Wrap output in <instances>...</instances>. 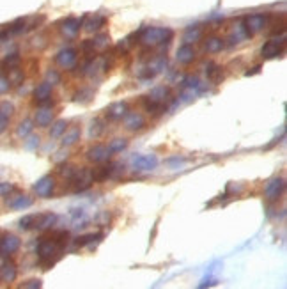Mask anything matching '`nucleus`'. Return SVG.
I'll list each match as a JSON object with an SVG mask.
<instances>
[{
    "instance_id": "obj_10",
    "label": "nucleus",
    "mask_w": 287,
    "mask_h": 289,
    "mask_svg": "<svg viewBox=\"0 0 287 289\" xmlns=\"http://www.w3.org/2000/svg\"><path fill=\"white\" fill-rule=\"evenodd\" d=\"M158 163H160V158L153 155V153H149V155H137L131 158L130 169L137 172V174L138 172H151L158 167Z\"/></svg>"
},
{
    "instance_id": "obj_20",
    "label": "nucleus",
    "mask_w": 287,
    "mask_h": 289,
    "mask_svg": "<svg viewBox=\"0 0 287 289\" xmlns=\"http://www.w3.org/2000/svg\"><path fill=\"white\" fill-rule=\"evenodd\" d=\"M60 146L62 148H69L71 149L73 146H76L80 140H82V126L80 125H69L66 128V132L60 135Z\"/></svg>"
},
{
    "instance_id": "obj_31",
    "label": "nucleus",
    "mask_w": 287,
    "mask_h": 289,
    "mask_svg": "<svg viewBox=\"0 0 287 289\" xmlns=\"http://www.w3.org/2000/svg\"><path fill=\"white\" fill-rule=\"evenodd\" d=\"M96 92L92 87H78L75 92H73V101L75 103H80V105H89V103L94 99Z\"/></svg>"
},
{
    "instance_id": "obj_28",
    "label": "nucleus",
    "mask_w": 287,
    "mask_h": 289,
    "mask_svg": "<svg viewBox=\"0 0 287 289\" xmlns=\"http://www.w3.org/2000/svg\"><path fill=\"white\" fill-rule=\"evenodd\" d=\"M76 171H78V165L71 163V161H64V163H57V169H55V176H59V178L64 181V183H71V179L75 178Z\"/></svg>"
},
{
    "instance_id": "obj_34",
    "label": "nucleus",
    "mask_w": 287,
    "mask_h": 289,
    "mask_svg": "<svg viewBox=\"0 0 287 289\" xmlns=\"http://www.w3.org/2000/svg\"><path fill=\"white\" fill-rule=\"evenodd\" d=\"M34 128H36V125H34L32 117H25V119H22V121L18 122L16 130H14V135H16V138L23 140V138L29 137V135L34 132Z\"/></svg>"
},
{
    "instance_id": "obj_14",
    "label": "nucleus",
    "mask_w": 287,
    "mask_h": 289,
    "mask_svg": "<svg viewBox=\"0 0 287 289\" xmlns=\"http://www.w3.org/2000/svg\"><path fill=\"white\" fill-rule=\"evenodd\" d=\"M130 110L131 109H130V103L128 101H114L105 109L103 117L107 119L108 122H119V121H122V117Z\"/></svg>"
},
{
    "instance_id": "obj_3",
    "label": "nucleus",
    "mask_w": 287,
    "mask_h": 289,
    "mask_svg": "<svg viewBox=\"0 0 287 289\" xmlns=\"http://www.w3.org/2000/svg\"><path fill=\"white\" fill-rule=\"evenodd\" d=\"M78 60H80V52L76 48H73V46L62 48L60 52H57V55L53 57V63L57 64V68L68 73L75 71V68L78 66Z\"/></svg>"
},
{
    "instance_id": "obj_16",
    "label": "nucleus",
    "mask_w": 287,
    "mask_h": 289,
    "mask_svg": "<svg viewBox=\"0 0 287 289\" xmlns=\"http://www.w3.org/2000/svg\"><path fill=\"white\" fill-rule=\"evenodd\" d=\"M32 204H34V197H30V195H27V194H22V192H18V190H14L13 194L6 197V206L14 211L27 210V208H30Z\"/></svg>"
},
{
    "instance_id": "obj_27",
    "label": "nucleus",
    "mask_w": 287,
    "mask_h": 289,
    "mask_svg": "<svg viewBox=\"0 0 287 289\" xmlns=\"http://www.w3.org/2000/svg\"><path fill=\"white\" fill-rule=\"evenodd\" d=\"M107 125H108V121L105 117L92 119L91 125H89V130H87L89 140H98V138H101L105 132H107Z\"/></svg>"
},
{
    "instance_id": "obj_19",
    "label": "nucleus",
    "mask_w": 287,
    "mask_h": 289,
    "mask_svg": "<svg viewBox=\"0 0 287 289\" xmlns=\"http://www.w3.org/2000/svg\"><path fill=\"white\" fill-rule=\"evenodd\" d=\"M57 220H59V217H57L55 213H52V211L39 213V215H36L32 231H37V233H48V231H52L53 227L57 225Z\"/></svg>"
},
{
    "instance_id": "obj_25",
    "label": "nucleus",
    "mask_w": 287,
    "mask_h": 289,
    "mask_svg": "<svg viewBox=\"0 0 287 289\" xmlns=\"http://www.w3.org/2000/svg\"><path fill=\"white\" fill-rule=\"evenodd\" d=\"M248 37H252V34L247 30V27H245V23H243V20H238V22L234 23V27H232L231 36H229L225 41H229L227 45L234 46V45L243 43V41L248 39Z\"/></svg>"
},
{
    "instance_id": "obj_4",
    "label": "nucleus",
    "mask_w": 287,
    "mask_h": 289,
    "mask_svg": "<svg viewBox=\"0 0 287 289\" xmlns=\"http://www.w3.org/2000/svg\"><path fill=\"white\" fill-rule=\"evenodd\" d=\"M32 101L36 107H52L55 109L57 99L53 98V86L48 84L46 80H43L41 84H37L32 89Z\"/></svg>"
},
{
    "instance_id": "obj_32",
    "label": "nucleus",
    "mask_w": 287,
    "mask_h": 289,
    "mask_svg": "<svg viewBox=\"0 0 287 289\" xmlns=\"http://www.w3.org/2000/svg\"><path fill=\"white\" fill-rule=\"evenodd\" d=\"M204 37V27L202 25H192L184 30L183 34V43L195 45L197 41H200Z\"/></svg>"
},
{
    "instance_id": "obj_50",
    "label": "nucleus",
    "mask_w": 287,
    "mask_h": 289,
    "mask_svg": "<svg viewBox=\"0 0 287 289\" xmlns=\"http://www.w3.org/2000/svg\"><path fill=\"white\" fill-rule=\"evenodd\" d=\"M261 71V66H255V68H252V71H247V75H255V73H259Z\"/></svg>"
},
{
    "instance_id": "obj_38",
    "label": "nucleus",
    "mask_w": 287,
    "mask_h": 289,
    "mask_svg": "<svg viewBox=\"0 0 287 289\" xmlns=\"http://www.w3.org/2000/svg\"><path fill=\"white\" fill-rule=\"evenodd\" d=\"M20 64H22V55H20V52H11V53H7V55L4 57L2 63H0V66H2L4 71H6V69H9V68L20 66Z\"/></svg>"
},
{
    "instance_id": "obj_35",
    "label": "nucleus",
    "mask_w": 287,
    "mask_h": 289,
    "mask_svg": "<svg viewBox=\"0 0 287 289\" xmlns=\"http://www.w3.org/2000/svg\"><path fill=\"white\" fill-rule=\"evenodd\" d=\"M69 126V121H66V119H53L52 125L48 126V137L53 138V140H57V138H60V135L66 132V128Z\"/></svg>"
},
{
    "instance_id": "obj_23",
    "label": "nucleus",
    "mask_w": 287,
    "mask_h": 289,
    "mask_svg": "<svg viewBox=\"0 0 287 289\" xmlns=\"http://www.w3.org/2000/svg\"><path fill=\"white\" fill-rule=\"evenodd\" d=\"M107 25V16L103 14H91V16H84V23H82V29L89 34H96V32H101V29Z\"/></svg>"
},
{
    "instance_id": "obj_30",
    "label": "nucleus",
    "mask_w": 287,
    "mask_h": 289,
    "mask_svg": "<svg viewBox=\"0 0 287 289\" xmlns=\"http://www.w3.org/2000/svg\"><path fill=\"white\" fill-rule=\"evenodd\" d=\"M204 52L209 53V55H215V53H220L223 48H225V39H222L220 36H209L204 39L202 45Z\"/></svg>"
},
{
    "instance_id": "obj_1",
    "label": "nucleus",
    "mask_w": 287,
    "mask_h": 289,
    "mask_svg": "<svg viewBox=\"0 0 287 289\" xmlns=\"http://www.w3.org/2000/svg\"><path fill=\"white\" fill-rule=\"evenodd\" d=\"M66 252V245L57 241L55 238L48 236L41 238L36 245V256H37V264L43 270H50L57 264V261L64 256Z\"/></svg>"
},
{
    "instance_id": "obj_43",
    "label": "nucleus",
    "mask_w": 287,
    "mask_h": 289,
    "mask_svg": "<svg viewBox=\"0 0 287 289\" xmlns=\"http://www.w3.org/2000/svg\"><path fill=\"white\" fill-rule=\"evenodd\" d=\"M52 160H53V163H55V165H57V163H64V161H68V160H69V148H62V146H60L59 151L53 153Z\"/></svg>"
},
{
    "instance_id": "obj_6",
    "label": "nucleus",
    "mask_w": 287,
    "mask_h": 289,
    "mask_svg": "<svg viewBox=\"0 0 287 289\" xmlns=\"http://www.w3.org/2000/svg\"><path fill=\"white\" fill-rule=\"evenodd\" d=\"M57 176L55 174H46L43 176L32 184V192L39 199H52L57 190Z\"/></svg>"
},
{
    "instance_id": "obj_9",
    "label": "nucleus",
    "mask_w": 287,
    "mask_h": 289,
    "mask_svg": "<svg viewBox=\"0 0 287 289\" xmlns=\"http://www.w3.org/2000/svg\"><path fill=\"white\" fill-rule=\"evenodd\" d=\"M285 192V179L280 176H275V178L268 179V183L264 184V200L270 204H275L282 199Z\"/></svg>"
},
{
    "instance_id": "obj_42",
    "label": "nucleus",
    "mask_w": 287,
    "mask_h": 289,
    "mask_svg": "<svg viewBox=\"0 0 287 289\" xmlns=\"http://www.w3.org/2000/svg\"><path fill=\"white\" fill-rule=\"evenodd\" d=\"M34 220H36V215H25L18 220V229L22 231H32L34 229Z\"/></svg>"
},
{
    "instance_id": "obj_18",
    "label": "nucleus",
    "mask_w": 287,
    "mask_h": 289,
    "mask_svg": "<svg viewBox=\"0 0 287 289\" xmlns=\"http://www.w3.org/2000/svg\"><path fill=\"white\" fill-rule=\"evenodd\" d=\"M53 119H55V109H52V107H36L32 121L37 128L46 130L50 125H52Z\"/></svg>"
},
{
    "instance_id": "obj_13",
    "label": "nucleus",
    "mask_w": 287,
    "mask_h": 289,
    "mask_svg": "<svg viewBox=\"0 0 287 289\" xmlns=\"http://www.w3.org/2000/svg\"><path fill=\"white\" fill-rule=\"evenodd\" d=\"M85 160L91 165H99L107 163L108 160H112V155L108 151L107 144H94L85 151Z\"/></svg>"
},
{
    "instance_id": "obj_49",
    "label": "nucleus",
    "mask_w": 287,
    "mask_h": 289,
    "mask_svg": "<svg viewBox=\"0 0 287 289\" xmlns=\"http://www.w3.org/2000/svg\"><path fill=\"white\" fill-rule=\"evenodd\" d=\"M9 122H11V117H7V115H4L2 112H0V135L9 128Z\"/></svg>"
},
{
    "instance_id": "obj_33",
    "label": "nucleus",
    "mask_w": 287,
    "mask_h": 289,
    "mask_svg": "<svg viewBox=\"0 0 287 289\" xmlns=\"http://www.w3.org/2000/svg\"><path fill=\"white\" fill-rule=\"evenodd\" d=\"M128 146H130V138L128 137H114L112 140H108L107 148H108V151H110V155L114 156V155H119V153L126 151Z\"/></svg>"
},
{
    "instance_id": "obj_47",
    "label": "nucleus",
    "mask_w": 287,
    "mask_h": 289,
    "mask_svg": "<svg viewBox=\"0 0 287 289\" xmlns=\"http://www.w3.org/2000/svg\"><path fill=\"white\" fill-rule=\"evenodd\" d=\"M0 112H2L4 115H7V117H13L16 109H14V105L11 101H2L0 103Z\"/></svg>"
},
{
    "instance_id": "obj_8",
    "label": "nucleus",
    "mask_w": 287,
    "mask_h": 289,
    "mask_svg": "<svg viewBox=\"0 0 287 289\" xmlns=\"http://www.w3.org/2000/svg\"><path fill=\"white\" fill-rule=\"evenodd\" d=\"M94 184V176H92V167H78L75 178L69 183V188L76 194H82V192H87L89 188H92Z\"/></svg>"
},
{
    "instance_id": "obj_15",
    "label": "nucleus",
    "mask_w": 287,
    "mask_h": 289,
    "mask_svg": "<svg viewBox=\"0 0 287 289\" xmlns=\"http://www.w3.org/2000/svg\"><path fill=\"white\" fill-rule=\"evenodd\" d=\"M82 23H84V18L69 16L59 23V30L66 39H75V37L80 34V30H82Z\"/></svg>"
},
{
    "instance_id": "obj_39",
    "label": "nucleus",
    "mask_w": 287,
    "mask_h": 289,
    "mask_svg": "<svg viewBox=\"0 0 287 289\" xmlns=\"http://www.w3.org/2000/svg\"><path fill=\"white\" fill-rule=\"evenodd\" d=\"M41 146V137L39 135H34V132L29 135V137L23 138V148L27 151H37V148Z\"/></svg>"
},
{
    "instance_id": "obj_12",
    "label": "nucleus",
    "mask_w": 287,
    "mask_h": 289,
    "mask_svg": "<svg viewBox=\"0 0 287 289\" xmlns=\"http://www.w3.org/2000/svg\"><path fill=\"white\" fill-rule=\"evenodd\" d=\"M22 249V240L14 233H2L0 234V254L11 257Z\"/></svg>"
},
{
    "instance_id": "obj_37",
    "label": "nucleus",
    "mask_w": 287,
    "mask_h": 289,
    "mask_svg": "<svg viewBox=\"0 0 287 289\" xmlns=\"http://www.w3.org/2000/svg\"><path fill=\"white\" fill-rule=\"evenodd\" d=\"M206 76H208L209 82L222 84V80H223V68L218 66V64L209 63V66L206 68Z\"/></svg>"
},
{
    "instance_id": "obj_40",
    "label": "nucleus",
    "mask_w": 287,
    "mask_h": 289,
    "mask_svg": "<svg viewBox=\"0 0 287 289\" xmlns=\"http://www.w3.org/2000/svg\"><path fill=\"white\" fill-rule=\"evenodd\" d=\"M45 80H46L48 84H52V86H59V84L62 82V75H60L59 69L50 68L48 71L45 73Z\"/></svg>"
},
{
    "instance_id": "obj_45",
    "label": "nucleus",
    "mask_w": 287,
    "mask_h": 289,
    "mask_svg": "<svg viewBox=\"0 0 287 289\" xmlns=\"http://www.w3.org/2000/svg\"><path fill=\"white\" fill-rule=\"evenodd\" d=\"M94 222H96V225H99V227H110V223H112L110 211H99V215L94 218Z\"/></svg>"
},
{
    "instance_id": "obj_41",
    "label": "nucleus",
    "mask_w": 287,
    "mask_h": 289,
    "mask_svg": "<svg viewBox=\"0 0 287 289\" xmlns=\"http://www.w3.org/2000/svg\"><path fill=\"white\" fill-rule=\"evenodd\" d=\"M30 46H32L34 50H37V52H41V50H45L46 46H48V37H46L45 34H37V36H34L32 39H30Z\"/></svg>"
},
{
    "instance_id": "obj_29",
    "label": "nucleus",
    "mask_w": 287,
    "mask_h": 289,
    "mask_svg": "<svg viewBox=\"0 0 287 289\" xmlns=\"http://www.w3.org/2000/svg\"><path fill=\"white\" fill-rule=\"evenodd\" d=\"M6 76H7V80H9V84H11V87H20L25 84V76H27V73H25V69H23L22 66H14V68H9V69H6Z\"/></svg>"
},
{
    "instance_id": "obj_5",
    "label": "nucleus",
    "mask_w": 287,
    "mask_h": 289,
    "mask_svg": "<svg viewBox=\"0 0 287 289\" xmlns=\"http://www.w3.org/2000/svg\"><path fill=\"white\" fill-rule=\"evenodd\" d=\"M271 20H273V16H271L270 13H254L243 18V23H245L248 32H250L252 36H255V34L264 32V30L270 29Z\"/></svg>"
},
{
    "instance_id": "obj_22",
    "label": "nucleus",
    "mask_w": 287,
    "mask_h": 289,
    "mask_svg": "<svg viewBox=\"0 0 287 289\" xmlns=\"http://www.w3.org/2000/svg\"><path fill=\"white\" fill-rule=\"evenodd\" d=\"M105 238V233L103 231H98V233H87V234H82V236L75 238V246L76 249H94L98 243H101V240Z\"/></svg>"
},
{
    "instance_id": "obj_24",
    "label": "nucleus",
    "mask_w": 287,
    "mask_h": 289,
    "mask_svg": "<svg viewBox=\"0 0 287 289\" xmlns=\"http://www.w3.org/2000/svg\"><path fill=\"white\" fill-rule=\"evenodd\" d=\"M140 105H142L144 112H146L147 115H151V117H161V115H163L165 112L169 110V107H167V105H163V103L153 101L149 96H142V98H140Z\"/></svg>"
},
{
    "instance_id": "obj_36",
    "label": "nucleus",
    "mask_w": 287,
    "mask_h": 289,
    "mask_svg": "<svg viewBox=\"0 0 287 289\" xmlns=\"http://www.w3.org/2000/svg\"><path fill=\"white\" fill-rule=\"evenodd\" d=\"M91 41L96 52H105V50L110 48V45H112L110 34H107V32H96Z\"/></svg>"
},
{
    "instance_id": "obj_44",
    "label": "nucleus",
    "mask_w": 287,
    "mask_h": 289,
    "mask_svg": "<svg viewBox=\"0 0 287 289\" xmlns=\"http://www.w3.org/2000/svg\"><path fill=\"white\" fill-rule=\"evenodd\" d=\"M14 190H18L14 183H9V181H0V199H6L7 195H11Z\"/></svg>"
},
{
    "instance_id": "obj_48",
    "label": "nucleus",
    "mask_w": 287,
    "mask_h": 289,
    "mask_svg": "<svg viewBox=\"0 0 287 289\" xmlns=\"http://www.w3.org/2000/svg\"><path fill=\"white\" fill-rule=\"evenodd\" d=\"M13 87H11V84H9V80H7V76H6V73H2L0 75V94H7Z\"/></svg>"
},
{
    "instance_id": "obj_7",
    "label": "nucleus",
    "mask_w": 287,
    "mask_h": 289,
    "mask_svg": "<svg viewBox=\"0 0 287 289\" xmlns=\"http://www.w3.org/2000/svg\"><path fill=\"white\" fill-rule=\"evenodd\" d=\"M147 126H149V121L142 112L130 110L122 117V128L130 133H142L144 130H147Z\"/></svg>"
},
{
    "instance_id": "obj_2",
    "label": "nucleus",
    "mask_w": 287,
    "mask_h": 289,
    "mask_svg": "<svg viewBox=\"0 0 287 289\" xmlns=\"http://www.w3.org/2000/svg\"><path fill=\"white\" fill-rule=\"evenodd\" d=\"M174 39V30L169 27H142L138 45L149 50H167L170 41Z\"/></svg>"
},
{
    "instance_id": "obj_17",
    "label": "nucleus",
    "mask_w": 287,
    "mask_h": 289,
    "mask_svg": "<svg viewBox=\"0 0 287 289\" xmlns=\"http://www.w3.org/2000/svg\"><path fill=\"white\" fill-rule=\"evenodd\" d=\"M149 96L153 101L156 103H163V105H167L170 109V107L176 103V98L172 96V89H170L169 86H165V84H161V86H156L153 87V89L149 91Z\"/></svg>"
},
{
    "instance_id": "obj_11",
    "label": "nucleus",
    "mask_w": 287,
    "mask_h": 289,
    "mask_svg": "<svg viewBox=\"0 0 287 289\" xmlns=\"http://www.w3.org/2000/svg\"><path fill=\"white\" fill-rule=\"evenodd\" d=\"M284 48H285V36L284 34H280V37H271L270 41H266L264 45H262L261 48V57L266 60L270 59H277V57H282V53H284Z\"/></svg>"
},
{
    "instance_id": "obj_46",
    "label": "nucleus",
    "mask_w": 287,
    "mask_h": 289,
    "mask_svg": "<svg viewBox=\"0 0 287 289\" xmlns=\"http://www.w3.org/2000/svg\"><path fill=\"white\" fill-rule=\"evenodd\" d=\"M18 287L20 289H39V287H43V280L41 279H29V280H25V282H22Z\"/></svg>"
},
{
    "instance_id": "obj_51",
    "label": "nucleus",
    "mask_w": 287,
    "mask_h": 289,
    "mask_svg": "<svg viewBox=\"0 0 287 289\" xmlns=\"http://www.w3.org/2000/svg\"><path fill=\"white\" fill-rule=\"evenodd\" d=\"M2 73H4V69H2V66H0V75H2Z\"/></svg>"
},
{
    "instance_id": "obj_21",
    "label": "nucleus",
    "mask_w": 287,
    "mask_h": 289,
    "mask_svg": "<svg viewBox=\"0 0 287 289\" xmlns=\"http://www.w3.org/2000/svg\"><path fill=\"white\" fill-rule=\"evenodd\" d=\"M18 279V264L11 257H6L0 264V282L13 284Z\"/></svg>"
},
{
    "instance_id": "obj_26",
    "label": "nucleus",
    "mask_w": 287,
    "mask_h": 289,
    "mask_svg": "<svg viewBox=\"0 0 287 289\" xmlns=\"http://www.w3.org/2000/svg\"><path fill=\"white\" fill-rule=\"evenodd\" d=\"M195 59H197V50H195V46H193V45L183 43L179 48H177L176 60L181 64V66H190V64H192Z\"/></svg>"
}]
</instances>
